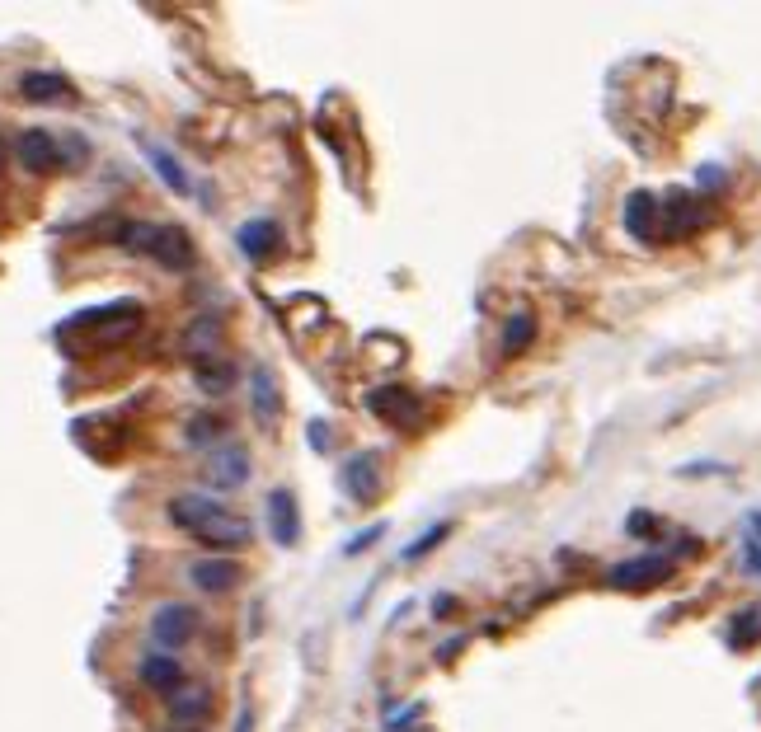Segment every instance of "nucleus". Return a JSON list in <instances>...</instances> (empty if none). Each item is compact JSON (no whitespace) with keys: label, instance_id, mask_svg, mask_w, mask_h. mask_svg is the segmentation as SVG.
I'll use <instances>...</instances> for the list:
<instances>
[{"label":"nucleus","instance_id":"nucleus-23","mask_svg":"<svg viewBox=\"0 0 761 732\" xmlns=\"http://www.w3.org/2000/svg\"><path fill=\"white\" fill-rule=\"evenodd\" d=\"M198 385L207 390V395H226V390L235 385V366L212 362V357H207V362L198 366Z\"/></svg>","mask_w":761,"mask_h":732},{"label":"nucleus","instance_id":"nucleus-5","mask_svg":"<svg viewBox=\"0 0 761 732\" xmlns=\"http://www.w3.org/2000/svg\"><path fill=\"white\" fill-rule=\"evenodd\" d=\"M76 329H94V343H127V338L141 329V305H104V310H90L80 315Z\"/></svg>","mask_w":761,"mask_h":732},{"label":"nucleus","instance_id":"nucleus-19","mask_svg":"<svg viewBox=\"0 0 761 732\" xmlns=\"http://www.w3.org/2000/svg\"><path fill=\"white\" fill-rule=\"evenodd\" d=\"M531 338H536V315H531V310H513V315L503 320V352L517 357V352L531 348Z\"/></svg>","mask_w":761,"mask_h":732},{"label":"nucleus","instance_id":"nucleus-6","mask_svg":"<svg viewBox=\"0 0 761 732\" xmlns=\"http://www.w3.org/2000/svg\"><path fill=\"white\" fill-rule=\"evenodd\" d=\"M621 216H625V230H630L639 244L668 240V226H663V198H658V193H649V188L630 193Z\"/></svg>","mask_w":761,"mask_h":732},{"label":"nucleus","instance_id":"nucleus-13","mask_svg":"<svg viewBox=\"0 0 761 732\" xmlns=\"http://www.w3.org/2000/svg\"><path fill=\"white\" fill-rule=\"evenodd\" d=\"M268 521H273V540L282 549H292L301 540V507H296L292 488H273L268 493Z\"/></svg>","mask_w":761,"mask_h":732},{"label":"nucleus","instance_id":"nucleus-2","mask_svg":"<svg viewBox=\"0 0 761 732\" xmlns=\"http://www.w3.org/2000/svg\"><path fill=\"white\" fill-rule=\"evenodd\" d=\"M118 244H123V249H132V254L156 259L160 268H174V273H188V268L198 263V244L188 240V230L160 226V221H123V230H118Z\"/></svg>","mask_w":761,"mask_h":732},{"label":"nucleus","instance_id":"nucleus-17","mask_svg":"<svg viewBox=\"0 0 761 732\" xmlns=\"http://www.w3.org/2000/svg\"><path fill=\"white\" fill-rule=\"evenodd\" d=\"M141 681H146L151 690H160V695H170L174 686H184V667L165 653H151L146 662H141Z\"/></svg>","mask_w":761,"mask_h":732},{"label":"nucleus","instance_id":"nucleus-1","mask_svg":"<svg viewBox=\"0 0 761 732\" xmlns=\"http://www.w3.org/2000/svg\"><path fill=\"white\" fill-rule=\"evenodd\" d=\"M165 512H170V521L179 531H188L207 549H245L254 540V526L240 512H231L226 503L207 498V493H179V498H170Z\"/></svg>","mask_w":761,"mask_h":732},{"label":"nucleus","instance_id":"nucleus-25","mask_svg":"<svg viewBox=\"0 0 761 732\" xmlns=\"http://www.w3.org/2000/svg\"><path fill=\"white\" fill-rule=\"evenodd\" d=\"M212 437H221V423H217V418H198V423L188 427V442H193V446L212 442Z\"/></svg>","mask_w":761,"mask_h":732},{"label":"nucleus","instance_id":"nucleus-29","mask_svg":"<svg viewBox=\"0 0 761 732\" xmlns=\"http://www.w3.org/2000/svg\"><path fill=\"white\" fill-rule=\"evenodd\" d=\"M743 535H752V540H761V512H752V517H747V531Z\"/></svg>","mask_w":761,"mask_h":732},{"label":"nucleus","instance_id":"nucleus-18","mask_svg":"<svg viewBox=\"0 0 761 732\" xmlns=\"http://www.w3.org/2000/svg\"><path fill=\"white\" fill-rule=\"evenodd\" d=\"M141 151H146V160L156 165V174H160V179H165V188H174L179 198H188V193H193V183H188L184 165H179V160H174L170 151H160V146H151V141H146Z\"/></svg>","mask_w":761,"mask_h":732},{"label":"nucleus","instance_id":"nucleus-3","mask_svg":"<svg viewBox=\"0 0 761 732\" xmlns=\"http://www.w3.org/2000/svg\"><path fill=\"white\" fill-rule=\"evenodd\" d=\"M672 578V554H635L625 564L606 568V587L616 592H649V587H663Z\"/></svg>","mask_w":761,"mask_h":732},{"label":"nucleus","instance_id":"nucleus-21","mask_svg":"<svg viewBox=\"0 0 761 732\" xmlns=\"http://www.w3.org/2000/svg\"><path fill=\"white\" fill-rule=\"evenodd\" d=\"M761 639V606H743L729 620V643L733 648H752Z\"/></svg>","mask_w":761,"mask_h":732},{"label":"nucleus","instance_id":"nucleus-16","mask_svg":"<svg viewBox=\"0 0 761 732\" xmlns=\"http://www.w3.org/2000/svg\"><path fill=\"white\" fill-rule=\"evenodd\" d=\"M19 90H24V99H76V90H71V80L62 71H29L19 80Z\"/></svg>","mask_w":761,"mask_h":732},{"label":"nucleus","instance_id":"nucleus-10","mask_svg":"<svg viewBox=\"0 0 761 732\" xmlns=\"http://www.w3.org/2000/svg\"><path fill=\"white\" fill-rule=\"evenodd\" d=\"M15 155L29 174H52V169H62V141L52 137V132H43V127H29V132L15 141Z\"/></svg>","mask_w":761,"mask_h":732},{"label":"nucleus","instance_id":"nucleus-27","mask_svg":"<svg viewBox=\"0 0 761 732\" xmlns=\"http://www.w3.org/2000/svg\"><path fill=\"white\" fill-rule=\"evenodd\" d=\"M381 531H386V526H372V531H367V535H353V540H348V545H343V554H358V549L376 545V540H381Z\"/></svg>","mask_w":761,"mask_h":732},{"label":"nucleus","instance_id":"nucleus-12","mask_svg":"<svg viewBox=\"0 0 761 732\" xmlns=\"http://www.w3.org/2000/svg\"><path fill=\"white\" fill-rule=\"evenodd\" d=\"M240 254H245L249 263H273L278 259V249H282V230L278 221H268V216H254V221H245L240 226Z\"/></svg>","mask_w":761,"mask_h":732},{"label":"nucleus","instance_id":"nucleus-7","mask_svg":"<svg viewBox=\"0 0 761 732\" xmlns=\"http://www.w3.org/2000/svg\"><path fill=\"white\" fill-rule=\"evenodd\" d=\"M339 484H343V493H348L353 503H372L376 493H381V484H386L381 456H376V451H353V456L343 460Z\"/></svg>","mask_w":761,"mask_h":732},{"label":"nucleus","instance_id":"nucleus-24","mask_svg":"<svg viewBox=\"0 0 761 732\" xmlns=\"http://www.w3.org/2000/svg\"><path fill=\"white\" fill-rule=\"evenodd\" d=\"M625 535H635V540H653V535H668V521L639 507V512H630V517H625Z\"/></svg>","mask_w":761,"mask_h":732},{"label":"nucleus","instance_id":"nucleus-22","mask_svg":"<svg viewBox=\"0 0 761 732\" xmlns=\"http://www.w3.org/2000/svg\"><path fill=\"white\" fill-rule=\"evenodd\" d=\"M447 535H451V521H433V526H428V531H423L419 540H409V545L400 549V559H404V564H419L423 554H433V549L442 545Z\"/></svg>","mask_w":761,"mask_h":732},{"label":"nucleus","instance_id":"nucleus-15","mask_svg":"<svg viewBox=\"0 0 761 732\" xmlns=\"http://www.w3.org/2000/svg\"><path fill=\"white\" fill-rule=\"evenodd\" d=\"M188 578H193L198 592L221 596L231 592V587H240V564H231V559H198V564L188 568Z\"/></svg>","mask_w":761,"mask_h":732},{"label":"nucleus","instance_id":"nucleus-30","mask_svg":"<svg viewBox=\"0 0 761 732\" xmlns=\"http://www.w3.org/2000/svg\"><path fill=\"white\" fill-rule=\"evenodd\" d=\"M188 732H198V728H188Z\"/></svg>","mask_w":761,"mask_h":732},{"label":"nucleus","instance_id":"nucleus-11","mask_svg":"<svg viewBox=\"0 0 761 732\" xmlns=\"http://www.w3.org/2000/svg\"><path fill=\"white\" fill-rule=\"evenodd\" d=\"M198 634V610L193 606H160L156 615H151V639L160 643V648H184L188 639Z\"/></svg>","mask_w":761,"mask_h":732},{"label":"nucleus","instance_id":"nucleus-26","mask_svg":"<svg viewBox=\"0 0 761 732\" xmlns=\"http://www.w3.org/2000/svg\"><path fill=\"white\" fill-rule=\"evenodd\" d=\"M743 568L752 578H761V540H752V535H743Z\"/></svg>","mask_w":761,"mask_h":732},{"label":"nucleus","instance_id":"nucleus-8","mask_svg":"<svg viewBox=\"0 0 761 732\" xmlns=\"http://www.w3.org/2000/svg\"><path fill=\"white\" fill-rule=\"evenodd\" d=\"M207 484L221 488V493H235V488L249 484V451L235 442H221L212 446V456H207Z\"/></svg>","mask_w":761,"mask_h":732},{"label":"nucleus","instance_id":"nucleus-14","mask_svg":"<svg viewBox=\"0 0 761 732\" xmlns=\"http://www.w3.org/2000/svg\"><path fill=\"white\" fill-rule=\"evenodd\" d=\"M249 399H254V418L264 427L278 423V413H282V390H278V376L268 371V366H254L249 371Z\"/></svg>","mask_w":761,"mask_h":732},{"label":"nucleus","instance_id":"nucleus-20","mask_svg":"<svg viewBox=\"0 0 761 732\" xmlns=\"http://www.w3.org/2000/svg\"><path fill=\"white\" fill-rule=\"evenodd\" d=\"M184 348L193 352V357H202V362H207V352L221 348V320H212V315L193 320V324H188V334H184Z\"/></svg>","mask_w":761,"mask_h":732},{"label":"nucleus","instance_id":"nucleus-28","mask_svg":"<svg viewBox=\"0 0 761 732\" xmlns=\"http://www.w3.org/2000/svg\"><path fill=\"white\" fill-rule=\"evenodd\" d=\"M311 442H315V451H329V442H334V427L311 423Z\"/></svg>","mask_w":761,"mask_h":732},{"label":"nucleus","instance_id":"nucleus-4","mask_svg":"<svg viewBox=\"0 0 761 732\" xmlns=\"http://www.w3.org/2000/svg\"><path fill=\"white\" fill-rule=\"evenodd\" d=\"M367 409L381 418V423L390 427H400V432H414V427H423V399L409 390V385H376L372 395H367Z\"/></svg>","mask_w":761,"mask_h":732},{"label":"nucleus","instance_id":"nucleus-9","mask_svg":"<svg viewBox=\"0 0 761 732\" xmlns=\"http://www.w3.org/2000/svg\"><path fill=\"white\" fill-rule=\"evenodd\" d=\"M165 709H170V718H174V728L179 732L198 728L202 718L212 714V690L202 686V681H184V686H174L170 695H165Z\"/></svg>","mask_w":761,"mask_h":732}]
</instances>
